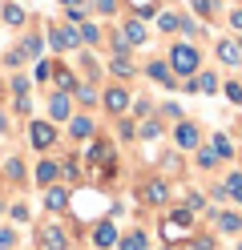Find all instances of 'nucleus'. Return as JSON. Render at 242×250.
I'll list each match as a JSON object with an SVG mask.
<instances>
[{"label": "nucleus", "instance_id": "8", "mask_svg": "<svg viewBox=\"0 0 242 250\" xmlns=\"http://www.w3.org/2000/svg\"><path fill=\"white\" fill-rule=\"evenodd\" d=\"M170 146H174L177 153H194L198 146H206V129H202V121L182 117L177 125H170Z\"/></svg>", "mask_w": 242, "mask_h": 250}, {"label": "nucleus", "instance_id": "56", "mask_svg": "<svg viewBox=\"0 0 242 250\" xmlns=\"http://www.w3.org/2000/svg\"><path fill=\"white\" fill-rule=\"evenodd\" d=\"M161 250H177V246H161Z\"/></svg>", "mask_w": 242, "mask_h": 250}, {"label": "nucleus", "instance_id": "30", "mask_svg": "<svg viewBox=\"0 0 242 250\" xmlns=\"http://www.w3.org/2000/svg\"><path fill=\"white\" fill-rule=\"evenodd\" d=\"M161 137H170V125L161 121L157 113L145 117V121H137V142H161Z\"/></svg>", "mask_w": 242, "mask_h": 250}, {"label": "nucleus", "instance_id": "39", "mask_svg": "<svg viewBox=\"0 0 242 250\" xmlns=\"http://www.w3.org/2000/svg\"><path fill=\"white\" fill-rule=\"evenodd\" d=\"M194 85H198L202 97H218V93H222V77H218L214 69H202L198 77H194Z\"/></svg>", "mask_w": 242, "mask_h": 250}, {"label": "nucleus", "instance_id": "15", "mask_svg": "<svg viewBox=\"0 0 242 250\" xmlns=\"http://www.w3.org/2000/svg\"><path fill=\"white\" fill-rule=\"evenodd\" d=\"M28 178H32V186H37V190L57 186V182H61V162H57V153H41V158L28 166Z\"/></svg>", "mask_w": 242, "mask_h": 250}, {"label": "nucleus", "instance_id": "46", "mask_svg": "<svg viewBox=\"0 0 242 250\" xmlns=\"http://www.w3.org/2000/svg\"><path fill=\"white\" fill-rule=\"evenodd\" d=\"M0 250H21V230L12 222H0Z\"/></svg>", "mask_w": 242, "mask_h": 250}, {"label": "nucleus", "instance_id": "37", "mask_svg": "<svg viewBox=\"0 0 242 250\" xmlns=\"http://www.w3.org/2000/svg\"><path fill=\"white\" fill-rule=\"evenodd\" d=\"M190 162H194V169H202V174H218V166H222V158L210 146H198L190 153Z\"/></svg>", "mask_w": 242, "mask_h": 250}, {"label": "nucleus", "instance_id": "34", "mask_svg": "<svg viewBox=\"0 0 242 250\" xmlns=\"http://www.w3.org/2000/svg\"><path fill=\"white\" fill-rule=\"evenodd\" d=\"M4 105H8L12 121H28V117H37V97H32V93H24V97H8Z\"/></svg>", "mask_w": 242, "mask_h": 250}, {"label": "nucleus", "instance_id": "54", "mask_svg": "<svg viewBox=\"0 0 242 250\" xmlns=\"http://www.w3.org/2000/svg\"><path fill=\"white\" fill-rule=\"evenodd\" d=\"M4 101H8V77L0 73V105H4Z\"/></svg>", "mask_w": 242, "mask_h": 250}, {"label": "nucleus", "instance_id": "43", "mask_svg": "<svg viewBox=\"0 0 242 250\" xmlns=\"http://www.w3.org/2000/svg\"><path fill=\"white\" fill-rule=\"evenodd\" d=\"M157 117H161V121H166V125H177V121H182V117H186V109H182V105H177L174 97H166V101H157Z\"/></svg>", "mask_w": 242, "mask_h": 250}, {"label": "nucleus", "instance_id": "17", "mask_svg": "<svg viewBox=\"0 0 242 250\" xmlns=\"http://www.w3.org/2000/svg\"><path fill=\"white\" fill-rule=\"evenodd\" d=\"M69 206H73V186L57 182V186H48V190H41V210L44 214L61 218V214H69Z\"/></svg>", "mask_w": 242, "mask_h": 250}, {"label": "nucleus", "instance_id": "27", "mask_svg": "<svg viewBox=\"0 0 242 250\" xmlns=\"http://www.w3.org/2000/svg\"><path fill=\"white\" fill-rule=\"evenodd\" d=\"M214 57H218L222 69H242V49H238L234 37H218L214 41Z\"/></svg>", "mask_w": 242, "mask_h": 250}, {"label": "nucleus", "instance_id": "53", "mask_svg": "<svg viewBox=\"0 0 242 250\" xmlns=\"http://www.w3.org/2000/svg\"><path fill=\"white\" fill-rule=\"evenodd\" d=\"M57 4H61L65 12H69V8H89V0H57Z\"/></svg>", "mask_w": 242, "mask_h": 250}, {"label": "nucleus", "instance_id": "36", "mask_svg": "<svg viewBox=\"0 0 242 250\" xmlns=\"http://www.w3.org/2000/svg\"><path fill=\"white\" fill-rule=\"evenodd\" d=\"M109 137H113L117 146H137V121H133V117H117Z\"/></svg>", "mask_w": 242, "mask_h": 250}, {"label": "nucleus", "instance_id": "40", "mask_svg": "<svg viewBox=\"0 0 242 250\" xmlns=\"http://www.w3.org/2000/svg\"><path fill=\"white\" fill-rule=\"evenodd\" d=\"M157 113V101L150 97V93H133V105H129V117L133 121H145V117H154Z\"/></svg>", "mask_w": 242, "mask_h": 250}, {"label": "nucleus", "instance_id": "49", "mask_svg": "<svg viewBox=\"0 0 242 250\" xmlns=\"http://www.w3.org/2000/svg\"><path fill=\"white\" fill-rule=\"evenodd\" d=\"M222 97L230 101V105H242V81H234V77H230V81H222Z\"/></svg>", "mask_w": 242, "mask_h": 250}, {"label": "nucleus", "instance_id": "31", "mask_svg": "<svg viewBox=\"0 0 242 250\" xmlns=\"http://www.w3.org/2000/svg\"><path fill=\"white\" fill-rule=\"evenodd\" d=\"M28 69V57H24V49H21V44H8V49L4 53H0V73H24Z\"/></svg>", "mask_w": 242, "mask_h": 250}, {"label": "nucleus", "instance_id": "18", "mask_svg": "<svg viewBox=\"0 0 242 250\" xmlns=\"http://www.w3.org/2000/svg\"><path fill=\"white\" fill-rule=\"evenodd\" d=\"M32 21H37V17H32V12L21 4V0H0V24H4L8 33H16V37H21Z\"/></svg>", "mask_w": 242, "mask_h": 250}, {"label": "nucleus", "instance_id": "38", "mask_svg": "<svg viewBox=\"0 0 242 250\" xmlns=\"http://www.w3.org/2000/svg\"><path fill=\"white\" fill-rule=\"evenodd\" d=\"M125 8H129V17H137V21L150 24V21H154L166 4H161V0H125Z\"/></svg>", "mask_w": 242, "mask_h": 250}, {"label": "nucleus", "instance_id": "51", "mask_svg": "<svg viewBox=\"0 0 242 250\" xmlns=\"http://www.w3.org/2000/svg\"><path fill=\"white\" fill-rule=\"evenodd\" d=\"M226 24H230L234 33L242 37V4H238V8H230V12H226Z\"/></svg>", "mask_w": 242, "mask_h": 250}, {"label": "nucleus", "instance_id": "5", "mask_svg": "<svg viewBox=\"0 0 242 250\" xmlns=\"http://www.w3.org/2000/svg\"><path fill=\"white\" fill-rule=\"evenodd\" d=\"M97 133H101V125H97V113H81V109H77V113L69 117V125L61 129V142L69 146V149H81V146H89Z\"/></svg>", "mask_w": 242, "mask_h": 250}, {"label": "nucleus", "instance_id": "19", "mask_svg": "<svg viewBox=\"0 0 242 250\" xmlns=\"http://www.w3.org/2000/svg\"><path fill=\"white\" fill-rule=\"evenodd\" d=\"M210 222H214V230L226 234V238H242V210L238 206H214L210 210Z\"/></svg>", "mask_w": 242, "mask_h": 250}, {"label": "nucleus", "instance_id": "55", "mask_svg": "<svg viewBox=\"0 0 242 250\" xmlns=\"http://www.w3.org/2000/svg\"><path fill=\"white\" fill-rule=\"evenodd\" d=\"M234 129H238V137H242V117H238V125H234Z\"/></svg>", "mask_w": 242, "mask_h": 250}, {"label": "nucleus", "instance_id": "62", "mask_svg": "<svg viewBox=\"0 0 242 250\" xmlns=\"http://www.w3.org/2000/svg\"><path fill=\"white\" fill-rule=\"evenodd\" d=\"M0 186H4V182H0Z\"/></svg>", "mask_w": 242, "mask_h": 250}, {"label": "nucleus", "instance_id": "32", "mask_svg": "<svg viewBox=\"0 0 242 250\" xmlns=\"http://www.w3.org/2000/svg\"><path fill=\"white\" fill-rule=\"evenodd\" d=\"M121 8H125V0H89V17L105 21V24L117 21V17H121Z\"/></svg>", "mask_w": 242, "mask_h": 250}, {"label": "nucleus", "instance_id": "6", "mask_svg": "<svg viewBox=\"0 0 242 250\" xmlns=\"http://www.w3.org/2000/svg\"><path fill=\"white\" fill-rule=\"evenodd\" d=\"M129 105H133V89L129 85H121V81H105L101 85V113L109 121L129 117Z\"/></svg>", "mask_w": 242, "mask_h": 250}, {"label": "nucleus", "instance_id": "24", "mask_svg": "<svg viewBox=\"0 0 242 250\" xmlns=\"http://www.w3.org/2000/svg\"><path fill=\"white\" fill-rule=\"evenodd\" d=\"M182 17H186V8H174V4H166V8H161L157 12V17H154V33H161V37H177V33H182Z\"/></svg>", "mask_w": 242, "mask_h": 250}, {"label": "nucleus", "instance_id": "42", "mask_svg": "<svg viewBox=\"0 0 242 250\" xmlns=\"http://www.w3.org/2000/svg\"><path fill=\"white\" fill-rule=\"evenodd\" d=\"M4 77H8V97H24V93H32L28 69H24V73H4Z\"/></svg>", "mask_w": 242, "mask_h": 250}, {"label": "nucleus", "instance_id": "3", "mask_svg": "<svg viewBox=\"0 0 242 250\" xmlns=\"http://www.w3.org/2000/svg\"><path fill=\"white\" fill-rule=\"evenodd\" d=\"M24 146L32 158H41V153H57L61 149V125H53L44 113L28 117L24 121Z\"/></svg>", "mask_w": 242, "mask_h": 250}, {"label": "nucleus", "instance_id": "11", "mask_svg": "<svg viewBox=\"0 0 242 250\" xmlns=\"http://www.w3.org/2000/svg\"><path fill=\"white\" fill-rule=\"evenodd\" d=\"M0 182L12 186V190H24V186L32 182V178H28V162H24L21 149H8L4 158H0Z\"/></svg>", "mask_w": 242, "mask_h": 250}, {"label": "nucleus", "instance_id": "59", "mask_svg": "<svg viewBox=\"0 0 242 250\" xmlns=\"http://www.w3.org/2000/svg\"><path fill=\"white\" fill-rule=\"evenodd\" d=\"M238 49H242V37H238Z\"/></svg>", "mask_w": 242, "mask_h": 250}, {"label": "nucleus", "instance_id": "45", "mask_svg": "<svg viewBox=\"0 0 242 250\" xmlns=\"http://www.w3.org/2000/svg\"><path fill=\"white\" fill-rule=\"evenodd\" d=\"M4 214H8L12 226H28V222H32V206H28V202H8Z\"/></svg>", "mask_w": 242, "mask_h": 250}, {"label": "nucleus", "instance_id": "50", "mask_svg": "<svg viewBox=\"0 0 242 250\" xmlns=\"http://www.w3.org/2000/svg\"><path fill=\"white\" fill-rule=\"evenodd\" d=\"M12 113H8V105H0V137H4V142H8V137H12Z\"/></svg>", "mask_w": 242, "mask_h": 250}, {"label": "nucleus", "instance_id": "14", "mask_svg": "<svg viewBox=\"0 0 242 250\" xmlns=\"http://www.w3.org/2000/svg\"><path fill=\"white\" fill-rule=\"evenodd\" d=\"M109 158H117V142H113L109 133H97L93 142L85 146V153H81V162H85V169H89V174H97V169H101Z\"/></svg>", "mask_w": 242, "mask_h": 250}, {"label": "nucleus", "instance_id": "48", "mask_svg": "<svg viewBox=\"0 0 242 250\" xmlns=\"http://www.w3.org/2000/svg\"><path fill=\"white\" fill-rule=\"evenodd\" d=\"M186 250H218V242L210 238V234H198V230H194L190 238H186Z\"/></svg>", "mask_w": 242, "mask_h": 250}, {"label": "nucleus", "instance_id": "58", "mask_svg": "<svg viewBox=\"0 0 242 250\" xmlns=\"http://www.w3.org/2000/svg\"><path fill=\"white\" fill-rule=\"evenodd\" d=\"M0 149H4V137H0Z\"/></svg>", "mask_w": 242, "mask_h": 250}, {"label": "nucleus", "instance_id": "1", "mask_svg": "<svg viewBox=\"0 0 242 250\" xmlns=\"http://www.w3.org/2000/svg\"><path fill=\"white\" fill-rule=\"evenodd\" d=\"M170 61V73L177 77V81H190V77H198L202 73V44H194V41H182V37H174L166 44V53H161Z\"/></svg>", "mask_w": 242, "mask_h": 250}, {"label": "nucleus", "instance_id": "21", "mask_svg": "<svg viewBox=\"0 0 242 250\" xmlns=\"http://www.w3.org/2000/svg\"><path fill=\"white\" fill-rule=\"evenodd\" d=\"M16 44L24 49L28 65H32V61H41V57H48V44H44V28H41L37 21H32V24L24 28V33H21V37H16Z\"/></svg>", "mask_w": 242, "mask_h": 250}, {"label": "nucleus", "instance_id": "57", "mask_svg": "<svg viewBox=\"0 0 242 250\" xmlns=\"http://www.w3.org/2000/svg\"><path fill=\"white\" fill-rule=\"evenodd\" d=\"M234 250H242V238H238V246H234Z\"/></svg>", "mask_w": 242, "mask_h": 250}, {"label": "nucleus", "instance_id": "20", "mask_svg": "<svg viewBox=\"0 0 242 250\" xmlns=\"http://www.w3.org/2000/svg\"><path fill=\"white\" fill-rule=\"evenodd\" d=\"M57 162H61V182L77 190V186L85 182V162H81V153L77 149H57Z\"/></svg>", "mask_w": 242, "mask_h": 250}, {"label": "nucleus", "instance_id": "33", "mask_svg": "<svg viewBox=\"0 0 242 250\" xmlns=\"http://www.w3.org/2000/svg\"><path fill=\"white\" fill-rule=\"evenodd\" d=\"M113 250H150V230L145 226H133V230H121V238Z\"/></svg>", "mask_w": 242, "mask_h": 250}, {"label": "nucleus", "instance_id": "26", "mask_svg": "<svg viewBox=\"0 0 242 250\" xmlns=\"http://www.w3.org/2000/svg\"><path fill=\"white\" fill-rule=\"evenodd\" d=\"M77 85H81V77H77V69H73V61L57 57V69H53V85H48V89H57V93H73Z\"/></svg>", "mask_w": 242, "mask_h": 250}, {"label": "nucleus", "instance_id": "16", "mask_svg": "<svg viewBox=\"0 0 242 250\" xmlns=\"http://www.w3.org/2000/svg\"><path fill=\"white\" fill-rule=\"evenodd\" d=\"M77 113V105H73V93H57V89H48V97H44V117L53 121V125H69V117Z\"/></svg>", "mask_w": 242, "mask_h": 250}, {"label": "nucleus", "instance_id": "52", "mask_svg": "<svg viewBox=\"0 0 242 250\" xmlns=\"http://www.w3.org/2000/svg\"><path fill=\"white\" fill-rule=\"evenodd\" d=\"M161 166H166V169H177V166H182V153H177V149L166 153V158H161Z\"/></svg>", "mask_w": 242, "mask_h": 250}, {"label": "nucleus", "instance_id": "29", "mask_svg": "<svg viewBox=\"0 0 242 250\" xmlns=\"http://www.w3.org/2000/svg\"><path fill=\"white\" fill-rule=\"evenodd\" d=\"M206 146H210V149H214L218 158H222V166L238 158V146H234V137H230V133H222V129H218V133H206Z\"/></svg>", "mask_w": 242, "mask_h": 250}, {"label": "nucleus", "instance_id": "41", "mask_svg": "<svg viewBox=\"0 0 242 250\" xmlns=\"http://www.w3.org/2000/svg\"><path fill=\"white\" fill-rule=\"evenodd\" d=\"M218 8H222L218 0H186V12H194V17H198V21H206V24L218 17Z\"/></svg>", "mask_w": 242, "mask_h": 250}, {"label": "nucleus", "instance_id": "60", "mask_svg": "<svg viewBox=\"0 0 242 250\" xmlns=\"http://www.w3.org/2000/svg\"><path fill=\"white\" fill-rule=\"evenodd\" d=\"M218 4H222V0H218Z\"/></svg>", "mask_w": 242, "mask_h": 250}, {"label": "nucleus", "instance_id": "7", "mask_svg": "<svg viewBox=\"0 0 242 250\" xmlns=\"http://www.w3.org/2000/svg\"><path fill=\"white\" fill-rule=\"evenodd\" d=\"M105 57V73L109 81H121L133 89V81H141V65H137V53H101Z\"/></svg>", "mask_w": 242, "mask_h": 250}, {"label": "nucleus", "instance_id": "12", "mask_svg": "<svg viewBox=\"0 0 242 250\" xmlns=\"http://www.w3.org/2000/svg\"><path fill=\"white\" fill-rule=\"evenodd\" d=\"M141 77H145V81H150V85H157V89H166V93H177V89H182V81H177V77L170 73V61L166 57H150V61H141Z\"/></svg>", "mask_w": 242, "mask_h": 250}, {"label": "nucleus", "instance_id": "23", "mask_svg": "<svg viewBox=\"0 0 242 250\" xmlns=\"http://www.w3.org/2000/svg\"><path fill=\"white\" fill-rule=\"evenodd\" d=\"M117 238H121V230H117L113 218H101V222H93V230H89L93 250H113V246H117Z\"/></svg>", "mask_w": 242, "mask_h": 250}, {"label": "nucleus", "instance_id": "35", "mask_svg": "<svg viewBox=\"0 0 242 250\" xmlns=\"http://www.w3.org/2000/svg\"><path fill=\"white\" fill-rule=\"evenodd\" d=\"M177 37L198 44V41H206V37H210V24H206V21H198L194 12H186V17H182V33H177Z\"/></svg>", "mask_w": 242, "mask_h": 250}, {"label": "nucleus", "instance_id": "28", "mask_svg": "<svg viewBox=\"0 0 242 250\" xmlns=\"http://www.w3.org/2000/svg\"><path fill=\"white\" fill-rule=\"evenodd\" d=\"M53 69H57V57H41L28 65V77H32V89H48L53 85Z\"/></svg>", "mask_w": 242, "mask_h": 250}, {"label": "nucleus", "instance_id": "25", "mask_svg": "<svg viewBox=\"0 0 242 250\" xmlns=\"http://www.w3.org/2000/svg\"><path fill=\"white\" fill-rule=\"evenodd\" d=\"M73 105L81 109V113H101V85L81 81V85L73 89Z\"/></svg>", "mask_w": 242, "mask_h": 250}, {"label": "nucleus", "instance_id": "61", "mask_svg": "<svg viewBox=\"0 0 242 250\" xmlns=\"http://www.w3.org/2000/svg\"><path fill=\"white\" fill-rule=\"evenodd\" d=\"M0 28H4V24H0Z\"/></svg>", "mask_w": 242, "mask_h": 250}, {"label": "nucleus", "instance_id": "22", "mask_svg": "<svg viewBox=\"0 0 242 250\" xmlns=\"http://www.w3.org/2000/svg\"><path fill=\"white\" fill-rule=\"evenodd\" d=\"M77 33H81V49L105 53V41H109V24H101L97 17H89L85 24H77Z\"/></svg>", "mask_w": 242, "mask_h": 250}, {"label": "nucleus", "instance_id": "4", "mask_svg": "<svg viewBox=\"0 0 242 250\" xmlns=\"http://www.w3.org/2000/svg\"><path fill=\"white\" fill-rule=\"evenodd\" d=\"M44 44H48V57H73L81 49V33H77V24L69 21H44Z\"/></svg>", "mask_w": 242, "mask_h": 250}, {"label": "nucleus", "instance_id": "10", "mask_svg": "<svg viewBox=\"0 0 242 250\" xmlns=\"http://www.w3.org/2000/svg\"><path fill=\"white\" fill-rule=\"evenodd\" d=\"M73 69L81 81H89V85H105L109 81V73H105V57L101 53H93V49H77L73 53Z\"/></svg>", "mask_w": 242, "mask_h": 250}, {"label": "nucleus", "instance_id": "9", "mask_svg": "<svg viewBox=\"0 0 242 250\" xmlns=\"http://www.w3.org/2000/svg\"><path fill=\"white\" fill-rule=\"evenodd\" d=\"M113 33H117V37H121V41H125L133 53H137V49H145V44L154 41V28L145 24V21H137V17H129V12L113 21Z\"/></svg>", "mask_w": 242, "mask_h": 250}, {"label": "nucleus", "instance_id": "13", "mask_svg": "<svg viewBox=\"0 0 242 250\" xmlns=\"http://www.w3.org/2000/svg\"><path fill=\"white\" fill-rule=\"evenodd\" d=\"M32 242H37V250H73V234L61 222H41L32 230Z\"/></svg>", "mask_w": 242, "mask_h": 250}, {"label": "nucleus", "instance_id": "2", "mask_svg": "<svg viewBox=\"0 0 242 250\" xmlns=\"http://www.w3.org/2000/svg\"><path fill=\"white\" fill-rule=\"evenodd\" d=\"M133 198L141 210H170L174 206V182L166 174H141Z\"/></svg>", "mask_w": 242, "mask_h": 250}, {"label": "nucleus", "instance_id": "44", "mask_svg": "<svg viewBox=\"0 0 242 250\" xmlns=\"http://www.w3.org/2000/svg\"><path fill=\"white\" fill-rule=\"evenodd\" d=\"M222 186H226V194H230V202H234V206L242 210V169H226Z\"/></svg>", "mask_w": 242, "mask_h": 250}, {"label": "nucleus", "instance_id": "47", "mask_svg": "<svg viewBox=\"0 0 242 250\" xmlns=\"http://www.w3.org/2000/svg\"><path fill=\"white\" fill-rule=\"evenodd\" d=\"M182 206H186V210H194V214H202V210L210 206V198H206V194H198V190H186Z\"/></svg>", "mask_w": 242, "mask_h": 250}]
</instances>
